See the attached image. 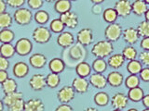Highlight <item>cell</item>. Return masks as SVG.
Here are the masks:
<instances>
[{
	"label": "cell",
	"mask_w": 149,
	"mask_h": 111,
	"mask_svg": "<svg viewBox=\"0 0 149 111\" xmlns=\"http://www.w3.org/2000/svg\"><path fill=\"white\" fill-rule=\"evenodd\" d=\"M139 74H140V78L142 79V81L146 82H149V68L148 67L143 68Z\"/></svg>",
	"instance_id": "46"
},
{
	"label": "cell",
	"mask_w": 149,
	"mask_h": 111,
	"mask_svg": "<svg viewBox=\"0 0 149 111\" xmlns=\"http://www.w3.org/2000/svg\"><path fill=\"white\" fill-rule=\"evenodd\" d=\"M74 95H76V91L72 85L63 86L57 92V98L62 104L70 103L74 98Z\"/></svg>",
	"instance_id": "5"
},
{
	"label": "cell",
	"mask_w": 149,
	"mask_h": 111,
	"mask_svg": "<svg viewBox=\"0 0 149 111\" xmlns=\"http://www.w3.org/2000/svg\"><path fill=\"white\" fill-rule=\"evenodd\" d=\"M14 21L19 25L24 26L28 25L32 21L33 18V14L30 9L25 8H17L15 12L13 14Z\"/></svg>",
	"instance_id": "2"
},
{
	"label": "cell",
	"mask_w": 149,
	"mask_h": 111,
	"mask_svg": "<svg viewBox=\"0 0 149 111\" xmlns=\"http://www.w3.org/2000/svg\"><path fill=\"white\" fill-rule=\"evenodd\" d=\"M83 111H99L95 108H87L86 109H84Z\"/></svg>",
	"instance_id": "55"
},
{
	"label": "cell",
	"mask_w": 149,
	"mask_h": 111,
	"mask_svg": "<svg viewBox=\"0 0 149 111\" xmlns=\"http://www.w3.org/2000/svg\"><path fill=\"white\" fill-rule=\"evenodd\" d=\"M24 106H25V101L23 100V98H22L16 101L12 105L7 106V108L8 111H23L24 110Z\"/></svg>",
	"instance_id": "42"
},
{
	"label": "cell",
	"mask_w": 149,
	"mask_h": 111,
	"mask_svg": "<svg viewBox=\"0 0 149 111\" xmlns=\"http://www.w3.org/2000/svg\"><path fill=\"white\" fill-rule=\"evenodd\" d=\"M32 49L33 44L28 38H20L15 44L16 54H18L20 57L29 55L32 52Z\"/></svg>",
	"instance_id": "6"
},
{
	"label": "cell",
	"mask_w": 149,
	"mask_h": 111,
	"mask_svg": "<svg viewBox=\"0 0 149 111\" xmlns=\"http://www.w3.org/2000/svg\"><path fill=\"white\" fill-rule=\"evenodd\" d=\"M141 47L144 51H149V37H146V38H143L141 41Z\"/></svg>",
	"instance_id": "50"
},
{
	"label": "cell",
	"mask_w": 149,
	"mask_h": 111,
	"mask_svg": "<svg viewBox=\"0 0 149 111\" xmlns=\"http://www.w3.org/2000/svg\"><path fill=\"white\" fill-rule=\"evenodd\" d=\"M46 82H47V86L51 89L58 87V85L61 82V78L59 76V74L50 72L49 74L46 76Z\"/></svg>",
	"instance_id": "34"
},
{
	"label": "cell",
	"mask_w": 149,
	"mask_h": 111,
	"mask_svg": "<svg viewBox=\"0 0 149 111\" xmlns=\"http://www.w3.org/2000/svg\"><path fill=\"white\" fill-rule=\"evenodd\" d=\"M113 111H122V110H121V109H116V108H115Z\"/></svg>",
	"instance_id": "61"
},
{
	"label": "cell",
	"mask_w": 149,
	"mask_h": 111,
	"mask_svg": "<svg viewBox=\"0 0 149 111\" xmlns=\"http://www.w3.org/2000/svg\"><path fill=\"white\" fill-rule=\"evenodd\" d=\"M144 18H146V21L149 22V8L147 9V11L144 14Z\"/></svg>",
	"instance_id": "54"
},
{
	"label": "cell",
	"mask_w": 149,
	"mask_h": 111,
	"mask_svg": "<svg viewBox=\"0 0 149 111\" xmlns=\"http://www.w3.org/2000/svg\"><path fill=\"white\" fill-rule=\"evenodd\" d=\"M137 31L140 37L146 38V37H149V22L146 21H143L140 22L137 26Z\"/></svg>",
	"instance_id": "41"
},
{
	"label": "cell",
	"mask_w": 149,
	"mask_h": 111,
	"mask_svg": "<svg viewBox=\"0 0 149 111\" xmlns=\"http://www.w3.org/2000/svg\"><path fill=\"white\" fill-rule=\"evenodd\" d=\"M72 4L70 0H57L54 4V9L55 11L61 14H63L65 12H68L71 10Z\"/></svg>",
	"instance_id": "24"
},
{
	"label": "cell",
	"mask_w": 149,
	"mask_h": 111,
	"mask_svg": "<svg viewBox=\"0 0 149 111\" xmlns=\"http://www.w3.org/2000/svg\"><path fill=\"white\" fill-rule=\"evenodd\" d=\"M119 17L125 18L132 12V3L130 0H118L114 8Z\"/></svg>",
	"instance_id": "7"
},
{
	"label": "cell",
	"mask_w": 149,
	"mask_h": 111,
	"mask_svg": "<svg viewBox=\"0 0 149 111\" xmlns=\"http://www.w3.org/2000/svg\"><path fill=\"white\" fill-rule=\"evenodd\" d=\"M8 6L13 8H20L25 3V0H6Z\"/></svg>",
	"instance_id": "44"
},
{
	"label": "cell",
	"mask_w": 149,
	"mask_h": 111,
	"mask_svg": "<svg viewBox=\"0 0 149 111\" xmlns=\"http://www.w3.org/2000/svg\"><path fill=\"white\" fill-rule=\"evenodd\" d=\"M68 56L70 58L76 61H82V59L85 58L86 56V50L84 48V45H80L79 43H77L73 45L71 47L69 48L68 51Z\"/></svg>",
	"instance_id": "9"
},
{
	"label": "cell",
	"mask_w": 149,
	"mask_h": 111,
	"mask_svg": "<svg viewBox=\"0 0 149 111\" xmlns=\"http://www.w3.org/2000/svg\"><path fill=\"white\" fill-rule=\"evenodd\" d=\"M107 66L108 64L104 60V58H96L95 60H93L92 65H91V68H92V71L96 72V73H102L106 71Z\"/></svg>",
	"instance_id": "30"
},
{
	"label": "cell",
	"mask_w": 149,
	"mask_h": 111,
	"mask_svg": "<svg viewBox=\"0 0 149 111\" xmlns=\"http://www.w3.org/2000/svg\"><path fill=\"white\" fill-rule=\"evenodd\" d=\"M55 111H74V109L72 106L68 104H62L56 108Z\"/></svg>",
	"instance_id": "48"
},
{
	"label": "cell",
	"mask_w": 149,
	"mask_h": 111,
	"mask_svg": "<svg viewBox=\"0 0 149 111\" xmlns=\"http://www.w3.org/2000/svg\"><path fill=\"white\" fill-rule=\"evenodd\" d=\"M91 1L93 3V4H101L104 1V0H91Z\"/></svg>",
	"instance_id": "56"
},
{
	"label": "cell",
	"mask_w": 149,
	"mask_h": 111,
	"mask_svg": "<svg viewBox=\"0 0 149 111\" xmlns=\"http://www.w3.org/2000/svg\"><path fill=\"white\" fill-rule=\"evenodd\" d=\"M49 69L51 72L59 74L64 71L65 63L62 58H52L49 62Z\"/></svg>",
	"instance_id": "21"
},
{
	"label": "cell",
	"mask_w": 149,
	"mask_h": 111,
	"mask_svg": "<svg viewBox=\"0 0 149 111\" xmlns=\"http://www.w3.org/2000/svg\"><path fill=\"white\" fill-rule=\"evenodd\" d=\"M102 18H104V21L108 22L110 24V23L116 22V21L118 20V14L115 8H108L104 9V11L102 12Z\"/></svg>",
	"instance_id": "31"
},
{
	"label": "cell",
	"mask_w": 149,
	"mask_h": 111,
	"mask_svg": "<svg viewBox=\"0 0 149 111\" xmlns=\"http://www.w3.org/2000/svg\"><path fill=\"white\" fill-rule=\"evenodd\" d=\"M91 12L94 14V15H100L101 13H102V8L100 4H94L91 8Z\"/></svg>",
	"instance_id": "49"
},
{
	"label": "cell",
	"mask_w": 149,
	"mask_h": 111,
	"mask_svg": "<svg viewBox=\"0 0 149 111\" xmlns=\"http://www.w3.org/2000/svg\"><path fill=\"white\" fill-rule=\"evenodd\" d=\"M93 100H94V103L99 106H106L111 101L109 95L105 92H96L94 96H93Z\"/></svg>",
	"instance_id": "26"
},
{
	"label": "cell",
	"mask_w": 149,
	"mask_h": 111,
	"mask_svg": "<svg viewBox=\"0 0 149 111\" xmlns=\"http://www.w3.org/2000/svg\"><path fill=\"white\" fill-rule=\"evenodd\" d=\"M107 78V82L112 87H119L124 82L123 75L118 71H112L108 74Z\"/></svg>",
	"instance_id": "20"
},
{
	"label": "cell",
	"mask_w": 149,
	"mask_h": 111,
	"mask_svg": "<svg viewBox=\"0 0 149 111\" xmlns=\"http://www.w3.org/2000/svg\"><path fill=\"white\" fill-rule=\"evenodd\" d=\"M122 36H123L125 43L129 44L130 45L136 44L137 41L140 39V35L138 34L137 29H135V28H132V27H130L123 30Z\"/></svg>",
	"instance_id": "14"
},
{
	"label": "cell",
	"mask_w": 149,
	"mask_h": 111,
	"mask_svg": "<svg viewBox=\"0 0 149 111\" xmlns=\"http://www.w3.org/2000/svg\"><path fill=\"white\" fill-rule=\"evenodd\" d=\"M91 71H92L91 66H90V64L85 61L79 62L76 66V72L78 75V77H82V78L90 77Z\"/></svg>",
	"instance_id": "22"
},
{
	"label": "cell",
	"mask_w": 149,
	"mask_h": 111,
	"mask_svg": "<svg viewBox=\"0 0 149 111\" xmlns=\"http://www.w3.org/2000/svg\"><path fill=\"white\" fill-rule=\"evenodd\" d=\"M33 40L38 44H46L51 38V31L45 26H38L32 34Z\"/></svg>",
	"instance_id": "4"
},
{
	"label": "cell",
	"mask_w": 149,
	"mask_h": 111,
	"mask_svg": "<svg viewBox=\"0 0 149 111\" xmlns=\"http://www.w3.org/2000/svg\"><path fill=\"white\" fill-rule=\"evenodd\" d=\"M14 32L9 29H2L0 31V42L2 44L11 43L14 40Z\"/></svg>",
	"instance_id": "38"
},
{
	"label": "cell",
	"mask_w": 149,
	"mask_h": 111,
	"mask_svg": "<svg viewBox=\"0 0 149 111\" xmlns=\"http://www.w3.org/2000/svg\"><path fill=\"white\" fill-rule=\"evenodd\" d=\"M12 72L16 78H24L27 76L28 72H29V66L24 62L19 61L15 63V65L13 66Z\"/></svg>",
	"instance_id": "19"
},
{
	"label": "cell",
	"mask_w": 149,
	"mask_h": 111,
	"mask_svg": "<svg viewBox=\"0 0 149 111\" xmlns=\"http://www.w3.org/2000/svg\"><path fill=\"white\" fill-rule=\"evenodd\" d=\"M125 60L126 58L122 54H115L109 57L108 60H107V64L109 67L113 69H119L123 66Z\"/></svg>",
	"instance_id": "23"
},
{
	"label": "cell",
	"mask_w": 149,
	"mask_h": 111,
	"mask_svg": "<svg viewBox=\"0 0 149 111\" xmlns=\"http://www.w3.org/2000/svg\"><path fill=\"white\" fill-rule=\"evenodd\" d=\"M34 18L36 23H38L40 25H44L49 20V13L46 10H43V9H40V10H37L35 15H34Z\"/></svg>",
	"instance_id": "37"
},
{
	"label": "cell",
	"mask_w": 149,
	"mask_h": 111,
	"mask_svg": "<svg viewBox=\"0 0 149 111\" xmlns=\"http://www.w3.org/2000/svg\"><path fill=\"white\" fill-rule=\"evenodd\" d=\"M143 111H149V108H146V109H143Z\"/></svg>",
	"instance_id": "62"
},
{
	"label": "cell",
	"mask_w": 149,
	"mask_h": 111,
	"mask_svg": "<svg viewBox=\"0 0 149 111\" xmlns=\"http://www.w3.org/2000/svg\"><path fill=\"white\" fill-rule=\"evenodd\" d=\"M23 111H25V110H23Z\"/></svg>",
	"instance_id": "64"
},
{
	"label": "cell",
	"mask_w": 149,
	"mask_h": 111,
	"mask_svg": "<svg viewBox=\"0 0 149 111\" xmlns=\"http://www.w3.org/2000/svg\"><path fill=\"white\" fill-rule=\"evenodd\" d=\"M8 4L5 0H0V13H4V12H7L6 11V8H7Z\"/></svg>",
	"instance_id": "52"
},
{
	"label": "cell",
	"mask_w": 149,
	"mask_h": 111,
	"mask_svg": "<svg viewBox=\"0 0 149 111\" xmlns=\"http://www.w3.org/2000/svg\"><path fill=\"white\" fill-rule=\"evenodd\" d=\"M44 1L48 2V3H53V2H56L57 0H44Z\"/></svg>",
	"instance_id": "58"
},
{
	"label": "cell",
	"mask_w": 149,
	"mask_h": 111,
	"mask_svg": "<svg viewBox=\"0 0 149 111\" xmlns=\"http://www.w3.org/2000/svg\"><path fill=\"white\" fill-rule=\"evenodd\" d=\"M147 4L143 0H135L132 2V12L137 16L144 15L147 11Z\"/></svg>",
	"instance_id": "25"
},
{
	"label": "cell",
	"mask_w": 149,
	"mask_h": 111,
	"mask_svg": "<svg viewBox=\"0 0 149 111\" xmlns=\"http://www.w3.org/2000/svg\"><path fill=\"white\" fill-rule=\"evenodd\" d=\"M127 111H138L136 108H130L129 110H127Z\"/></svg>",
	"instance_id": "59"
},
{
	"label": "cell",
	"mask_w": 149,
	"mask_h": 111,
	"mask_svg": "<svg viewBox=\"0 0 149 111\" xmlns=\"http://www.w3.org/2000/svg\"><path fill=\"white\" fill-rule=\"evenodd\" d=\"M91 84L97 88V89H102L107 85V78L102 75V73H93L91 74L90 80H88Z\"/></svg>",
	"instance_id": "16"
},
{
	"label": "cell",
	"mask_w": 149,
	"mask_h": 111,
	"mask_svg": "<svg viewBox=\"0 0 149 111\" xmlns=\"http://www.w3.org/2000/svg\"><path fill=\"white\" fill-rule=\"evenodd\" d=\"M8 79V73L7 71H0V82H4Z\"/></svg>",
	"instance_id": "51"
},
{
	"label": "cell",
	"mask_w": 149,
	"mask_h": 111,
	"mask_svg": "<svg viewBox=\"0 0 149 111\" xmlns=\"http://www.w3.org/2000/svg\"><path fill=\"white\" fill-rule=\"evenodd\" d=\"M64 28H65V25L63 24V22L62 21V20H61L60 18H54L49 24V29L51 32H54V34H62L63 32H64Z\"/></svg>",
	"instance_id": "36"
},
{
	"label": "cell",
	"mask_w": 149,
	"mask_h": 111,
	"mask_svg": "<svg viewBox=\"0 0 149 111\" xmlns=\"http://www.w3.org/2000/svg\"><path fill=\"white\" fill-rule=\"evenodd\" d=\"M114 51V45L112 42L108 40H101L92 46L91 54L95 58H104L108 56H111Z\"/></svg>",
	"instance_id": "1"
},
{
	"label": "cell",
	"mask_w": 149,
	"mask_h": 111,
	"mask_svg": "<svg viewBox=\"0 0 149 111\" xmlns=\"http://www.w3.org/2000/svg\"><path fill=\"white\" fill-rule=\"evenodd\" d=\"M140 84V78L137 77V75H133L130 74V76H128L125 80V86L128 89H132V88L138 87Z\"/></svg>",
	"instance_id": "40"
},
{
	"label": "cell",
	"mask_w": 149,
	"mask_h": 111,
	"mask_svg": "<svg viewBox=\"0 0 149 111\" xmlns=\"http://www.w3.org/2000/svg\"><path fill=\"white\" fill-rule=\"evenodd\" d=\"M44 0H27V5L31 9H36V10H38V9L43 6Z\"/></svg>",
	"instance_id": "43"
},
{
	"label": "cell",
	"mask_w": 149,
	"mask_h": 111,
	"mask_svg": "<svg viewBox=\"0 0 149 111\" xmlns=\"http://www.w3.org/2000/svg\"><path fill=\"white\" fill-rule=\"evenodd\" d=\"M140 61L142 62V64L149 66V51H143V52L139 55Z\"/></svg>",
	"instance_id": "45"
},
{
	"label": "cell",
	"mask_w": 149,
	"mask_h": 111,
	"mask_svg": "<svg viewBox=\"0 0 149 111\" xmlns=\"http://www.w3.org/2000/svg\"><path fill=\"white\" fill-rule=\"evenodd\" d=\"M15 53H16L15 46L12 45L11 43L2 44L1 46H0V54H1V56L4 58H12Z\"/></svg>",
	"instance_id": "32"
},
{
	"label": "cell",
	"mask_w": 149,
	"mask_h": 111,
	"mask_svg": "<svg viewBox=\"0 0 149 111\" xmlns=\"http://www.w3.org/2000/svg\"><path fill=\"white\" fill-rule=\"evenodd\" d=\"M142 103H143L144 108H149V95H146L143 96V98L142 100Z\"/></svg>",
	"instance_id": "53"
},
{
	"label": "cell",
	"mask_w": 149,
	"mask_h": 111,
	"mask_svg": "<svg viewBox=\"0 0 149 111\" xmlns=\"http://www.w3.org/2000/svg\"><path fill=\"white\" fill-rule=\"evenodd\" d=\"M29 85L34 91H42L47 86L46 77L43 74H34L29 81Z\"/></svg>",
	"instance_id": "11"
},
{
	"label": "cell",
	"mask_w": 149,
	"mask_h": 111,
	"mask_svg": "<svg viewBox=\"0 0 149 111\" xmlns=\"http://www.w3.org/2000/svg\"><path fill=\"white\" fill-rule=\"evenodd\" d=\"M1 87H2V91L5 95L9 94V92H13L17 91V82L15 80L12 78H8V80H6L4 82L1 83Z\"/></svg>",
	"instance_id": "29"
},
{
	"label": "cell",
	"mask_w": 149,
	"mask_h": 111,
	"mask_svg": "<svg viewBox=\"0 0 149 111\" xmlns=\"http://www.w3.org/2000/svg\"><path fill=\"white\" fill-rule=\"evenodd\" d=\"M9 67V62L8 58L4 57H0V71H7Z\"/></svg>",
	"instance_id": "47"
},
{
	"label": "cell",
	"mask_w": 149,
	"mask_h": 111,
	"mask_svg": "<svg viewBox=\"0 0 149 111\" xmlns=\"http://www.w3.org/2000/svg\"><path fill=\"white\" fill-rule=\"evenodd\" d=\"M14 18L8 12L0 13V27L2 29H8L12 25Z\"/></svg>",
	"instance_id": "35"
},
{
	"label": "cell",
	"mask_w": 149,
	"mask_h": 111,
	"mask_svg": "<svg viewBox=\"0 0 149 111\" xmlns=\"http://www.w3.org/2000/svg\"><path fill=\"white\" fill-rule=\"evenodd\" d=\"M88 85H90V82H88L86 78L82 77H77L74 78L72 82V86L76 91V92L78 94H85L88 90Z\"/></svg>",
	"instance_id": "15"
},
{
	"label": "cell",
	"mask_w": 149,
	"mask_h": 111,
	"mask_svg": "<svg viewBox=\"0 0 149 111\" xmlns=\"http://www.w3.org/2000/svg\"><path fill=\"white\" fill-rule=\"evenodd\" d=\"M47 58L45 57V55L36 53L34 55H32L29 58V63L30 66H32L35 69H42L45 67V65L47 64Z\"/></svg>",
	"instance_id": "18"
},
{
	"label": "cell",
	"mask_w": 149,
	"mask_h": 111,
	"mask_svg": "<svg viewBox=\"0 0 149 111\" xmlns=\"http://www.w3.org/2000/svg\"><path fill=\"white\" fill-rule=\"evenodd\" d=\"M123 34V29L119 23H110L108 26H106L104 30V36L106 40L110 42H116L118 41L120 36Z\"/></svg>",
	"instance_id": "3"
},
{
	"label": "cell",
	"mask_w": 149,
	"mask_h": 111,
	"mask_svg": "<svg viewBox=\"0 0 149 111\" xmlns=\"http://www.w3.org/2000/svg\"><path fill=\"white\" fill-rule=\"evenodd\" d=\"M143 69V66L141 61L139 60H130L127 64V71L130 74H133V75H137L138 73L141 72Z\"/></svg>",
	"instance_id": "33"
},
{
	"label": "cell",
	"mask_w": 149,
	"mask_h": 111,
	"mask_svg": "<svg viewBox=\"0 0 149 111\" xmlns=\"http://www.w3.org/2000/svg\"><path fill=\"white\" fill-rule=\"evenodd\" d=\"M23 98V95L21 92H9L3 96L2 101L4 102V104L6 105V106H8L12 105L13 103H15L16 101L20 100Z\"/></svg>",
	"instance_id": "27"
},
{
	"label": "cell",
	"mask_w": 149,
	"mask_h": 111,
	"mask_svg": "<svg viewBox=\"0 0 149 111\" xmlns=\"http://www.w3.org/2000/svg\"><path fill=\"white\" fill-rule=\"evenodd\" d=\"M144 96L143 90L141 87H135L132 89H130L128 92L129 100H132V102H140L142 101Z\"/></svg>",
	"instance_id": "28"
},
{
	"label": "cell",
	"mask_w": 149,
	"mask_h": 111,
	"mask_svg": "<svg viewBox=\"0 0 149 111\" xmlns=\"http://www.w3.org/2000/svg\"><path fill=\"white\" fill-rule=\"evenodd\" d=\"M70 1H76V0H70Z\"/></svg>",
	"instance_id": "63"
},
{
	"label": "cell",
	"mask_w": 149,
	"mask_h": 111,
	"mask_svg": "<svg viewBox=\"0 0 149 111\" xmlns=\"http://www.w3.org/2000/svg\"><path fill=\"white\" fill-rule=\"evenodd\" d=\"M25 111H44L45 105L39 98H30L25 102Z\"/></svg>",
	"instance_id": "17"
},
{
	"label": "cell",
	"mask_w": 149,
	"mask_h": 111,
	"mask_svg": "<svg viewBox=\"0 0 149 111\" xmlns=\"http://www.w3.org/2000/svg\"><path fill=\"white\" fill-rule=\"evenodd\" d=\"M111 105L114 108L116 109H123L128 106L129 97L128 95H124L123 92H116V95L112 96Z\"/></svg>",
	"instance_id": "12"
},
{
	"label": "cell",
	"mask_w": 149,
	"mask_h": 111,
	"mask_svg": "<svg viewBox=\"0 0 149 111\" xmlns=\"http://www.w3.org/2000/svg\"><path fill=\"white\" fill-rule=\"evenodd\" d=\"M122 55L124 56V58L130 61V60H134L137 57V50L135 49L133 46L132 45H128L124 47L122 51Z\"/></svg>",
	"instance_id": "39"
},
{
	"label": "cell",
	"mask_w": 149,
	"mask_h": 111,
	"mask_svg": "<svg viewBox=\"0 0 149 111\" xmlns=\"http://www.w3.org/2000/svg\"><path fill=\"white\" fill-rule=\"evenodd\" d=\"M77 43L84 46L90 45L93 41V32L90 28H83L77 34Z\"/></svg>",
	"instance_id": "8"
},
{
	"label": "cell",
	"mask_w": 149,
	"mask_h": 111,
	"mask_svg": "<svg viewBox=\"0 0 149 111\" xmlns=\"http://www.w3.org/2000/svg\"><path fill=\"white\" fill-rule=\"evenodd\" d=\"M4 106H6L4 104V102L1 100L0 101V111H4Z\"/></svg>",
	"instance_id": "57"
},
{
	"label": "cell",
	"mask_w": 149,
	"mask_h": 111,
	"mask_svg": "<svg viewBox=\"0 0 149 111\" xmlns=\"http://www.w3.org/2000/svg\"><path fill=\"white\" fill-rule=\"evenodd\" d=\"M57 44L63 48H70L74 45V37L70 32H63L57 37Z\"/></svg>",
	"instance_id": "13"
},
{
	"label": "cell",
	"mask_w": 149,
	"mask_h": 111,
	"mask_svg": "<svg viewBox=\"0 0 149 111\" xmlns=\"http://www.w3.org/2000/svg\"><path fill=\"white\" fill-rule=\"evenodd\" d=\"M60 18L63 22L65 27L69 28V29H74L78 25V17L76 13L72 12L71 10L63 14H61Z\"/></svg>",
	"instance_id": "10"
},
{
	"label": "cell",
	"mask_w": 149,
	"mask_h": 111,
	"mask_svg": "<svg viewBox=\"0 0 149 111\" xmlns=\"http://www.w3.org/2000/svg\"><path fill=\"white\" fill-rule=\"evenodd\" d=\"M143 1L146 2V3L147 5H149V0H143Z\"/></svg>",
	"instance_id": "60"
}]
</instances>
